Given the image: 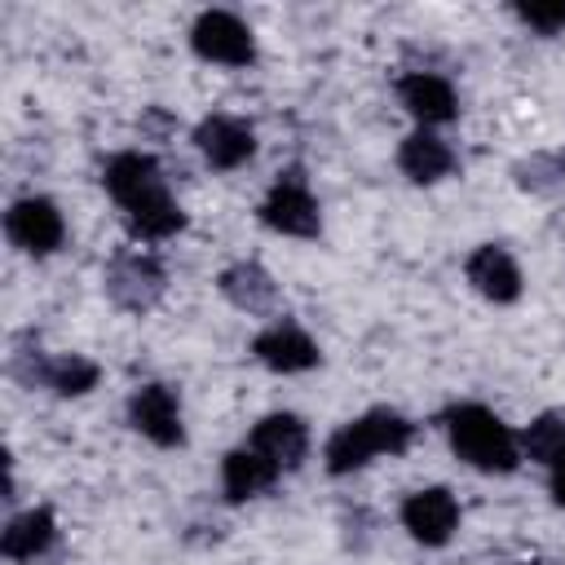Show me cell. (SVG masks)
<instances>
[{
	"label": "cell",
	"instance_id": "cell-1",
	"mask_svg": "<svg viewBox=\"0 0 565 565\" xmlns=\"http://www.w3.org/2000/svg\"><path fill=\"white\" fill-rule=\"evenodd\" d=\"M102 185L119 203V212L137 238L159 243V238H172L177 230H185V212L168 194V181H163V168L154 154H146V150L110 154L102 168Z\"/></svg>",
	"mask_w": 565,
	"mask_h": 565
},
{
	"label": "cell",
	"instance_id": "cell-2",
	"mask_svg": "<svg viewBox=\"0 0 565 565\" xmlns=\"http://www.w3.org/2000/svg\"><path fill=\"white\" fill-rule=\"evenodd\" d=\"M441 428L450 437V450L477 468V472H516L521 463V437L481 402H459L441 415Z\"/></svg>",
	"mask_w": 565,
	"mask_h": 565
},
{
	"label": "cell",
	"instance_id": "cell-3",
	"mask_svg": "<svg viewBox=\"0 0 565 565\" xmlns=\"http://www.w3.org/2000/svg\"><path fill=\"white\" fill-rule=\"evenodd\" d=\"M411 437H415V424H411L406 415H397V411H388V406H375V411H366V415L340 424V428L331 433L322 459H327V472H331V477H349V472L366 468V463L380 459V455H402V450L411 446Z\"/></svg>",
	"mask_w": 565,
	"mask_h": 565
},
{
	"label": "cell",
	"instance_id": "cell-4",
	"mask_svg": "<svg viewBox=\"0 0 565 565\" xmlns=\"http://www.w3.org/2000/svg\"><path fill=\"white\" fill-rule=\"evenodd\" d=\"M256 216H260V225H269L274 234H287V238H318L322 234V212H318V199H313L300 168L278 172V181L260 199Z\"/></svg>",
	"mask_w": 565,
	"mask_h": 565
},
{
	"label": "cell",
	"instance_id": "cell-5",
	"mask_svg": "<svg viewBox=\"0 0 565 565\" xmlns=\"http://www.w3.org/2000/svg\"><path fill=\"white\" fill-rule=\"evenodd\" d=\"M102 287H106L115 309L150 313L168 291V274H163L159 256H150V252H119V256H110Z\"/></svg>",
	"mask_w": 565,
	"mask_h": 565
},
{
	"label": "cell",
	"instance_id": "cell-6",
	"mask_svg": "<svg viewBox=\"0 0 565 565\" xmlns=\"http://www.w3.org/2000/svg\"><path fill=\"white\" fill-rule=\"evenodd\" d=\"M9 371L26 384V388H49L57 397H84L93 384H97V362L79 358V353H40V349H26V353H13L9 358Z\"/></svg>",
	"mask_w": 565,
	"mask_h": 565
},
{
	"label": "cell",
	"instance_id": "cell-7",
	"mask_svg": "<svg viewBox=\"0 0 565 565\" xmlns=\"http://www.w3.org/2000/svg\"><path fill=\"white\" fill-rule=\"evenodd\" d=\"M190 49L203 57V62H216V66H252L256 62V40H252V26L230 13V9H207L194 18L190 26Z\"/></svg>",
	"mask_w": 565,
	"mask_h": 565
},
{
	"label": "cell",
	"instance_id": "cell-8",
	"mask_svg": "<svg viewBox=\"0 0 565 565\" xmlns=\"http://www.w3.org/2000/svg\"><path fill=\"white\" fill-rule=\"evenodd\" d=\"M4 234L13 247H22L26 256H53L66 238V221L57 212L53 199L44 194H26V199H13L9 212H4Z\"/></svg>",
	"mask_w": 565,
	"mask_h": 565
},
{
	"label": "cell",
	"instance_id": "cell-9",
	"mask_svg": "<svg viewBox=\"0 0 565 565\" xmlns=\"http://www.w3.org/2000/svg\"><path fill=\"white\" fill-rule=\"evenodd\" d=\"M128 424L146 437V441H154V446H163V450H172V446H185V424H181V397H177V388L172 384H141L132 397H128Z\"/></svg>",
	"mask_w": 565,
	"mask_h": 565
},
{
	"label": "cell",
	"instance_id": "cell-10",
	"mask_svg": "<svg viewBox=\"0 0 565 565\" xmlns=\"http://www.w3.org/2000/svg\"><path fill=\"white\" fill-rule=\"evenodd\" d=\"M252 353H256V362H260V366H269V371H278V375L313 371V366L322 362V353H318L313 335H309L300 322H291V318L269 322V327L252 340Z\"/></svg>",
	"mask_w": 565,
	"mask_h": 565
},
{
	"label": "cell",
	"instance_id": "cell-11",
	"mask_svg": "<svg viewBox=\"0 0 565 565\" xmlns=\"http://www.w3.org/2000/svg\"><path fill=\"white\" fill-rule=\"evenodd\" d=\"M402 525L411 530L415 543L424 547H441L450 543V534L459 530V503L446 486H428V490H415L406 494L402 503Z\"/></svg>",
	"mask_w": 565,
	"mask_h": 565
},
{
	"label": "cell",
	"instance_id": "cell-12",
	"mask_svg": "<svg viewBox=\"0 0 565 565\" xmlns=\"http://www.w3.org/2000/svg\"><path fill=\"white\" fill-rule=\"evenodd\" d=\"M194 146H199V154H203L212 168L234 172V168H243V163L256 154V132H252V124L238 119V115H207V119H199V128H194Z\"/></svg>",
	"mask_w": 565,
	"mask_h": 565
},
{
	"label": "cell",
	"instance_id": "cell-13",
	"mask_svg": "<svg viewBox=\"0 0 565 565\" xmlns=\"http://www.w3.org/2000/svg\"><path fill=\"white\" fill-rule=\"evenodd\" d=\"M247 446L260 450L278 472H291V468H300L305 455H309V428H305L300 415H291V411H274V415L256 419Z\"/></svg>",
	"mask_w": 565,
	"mask_h": 565
},
{
	"label": "cell",
	"instance_id": "cell-14",
	"mask_svg": "<svg viewBox=\"0 0 565 565\" xmlns=\"http://www.w3.org/2000/svg\"><path fill=\"white\" fill-rule=\"evenodd\" d=\"M397 102L419 119V128H433V124H450L459 115V97H455V84L446 75H433V71H411L397 79Z\"/></svg>",
	"mask_w": 565,
	"mask_h": 565
},
{
	"label": "cell",
	"instance_id": "cell-15",
	"mask_svg": "<svg viewBox=\"0 0 565 565\" xmlns=\"http://www.w3.org/2000/svg\"><path fill=\"white\" fill-rule=\"evenodd\" d=\"M463 274H468V282H472V291L486 296L490 305H512V300L521 296V269H516L512 252L499 247V243H481V247L463 260Z\"/></svg>",
	"mask_w": 565,
	"mask_h": 565
},
{
	"label": "cell",
	"instance_id": "cell-16",
	"mask_svg": "<svg viewBox=\"0 0 565 565\" xmlns=\"http://www.w3.org/2000/svg\"><path fill=\"white\" fill-rule=\"evenodd\" d=\"M53 547H57V521H53L49 508L18 512V516L4 525V534H0V552H4L9 561H18V565L44 561Z\"/></svg>",
	"mask_w": 565,
	"mask_h": 565
},
{
	"label": "cell",
	"instance_id": "cell-17",
	"mask_svg": "<svg viewBox=\"0 0 565 565\" xmlns=\"http://www.w3.org/2000/svg\"><path fill=\"white\" fill-rule=\"evenodd\" d=\"M397 168L415 181V185H433L441 177L455 172V150L433 132V128H415L411 137H402L397 146Z\"/></svg>",
	"mask_w": 565,
	"mask_h": 565
},
{
	"label": "cell",
	"instance_id": "cell-18",
	"mask_svg": "<svg viewBox=\"0 0 565 565\" xmlns=\"http://www.w3.org/2000/svg\"><path fill=\"white\" fill-rule=\"evenodd\" d=\"M278 481V468L252 450V446H238L221 459V490H225V503H247L256 494H265L269 486Z\"/></svg>",
	"mask_w": 565,
	"mask_h": 565
},
{
	"label": "cell",
	"instance_id": "cell-19",
	"mask_svg": "<svg viewBox=\"0 0 565 565\" xmlns=\"http://www.w3.org/2000/svg\"><path fill=\"white\" fill-rule=\"evenodd\" d=\"M216 287H221V296H225L234 309H243V313H274V309H278V287H274V278H269L256 260H238V265L221 269Z\"/></svg>",
	"mask_w": 565,
	"mask_h": 565
},
{
	"label": "cell",
	"instance_id": "cell-20",
	"mask_svg": "<svg viewBox=\"0 0 565 565\" xmlns=\"http://www.w3.org/2000/svg\"><path fill=\"white\" fill-rule=\"evenodd\" d=\"M521 455L539 459V463H561L565 459V415L561 411H543L525 433H521Z\"/></svg>",
	"mask_w": 565,
	"mask_h": 565
},
{
	"label": "cell",
	"instance_id": "cell-21",
	"mask_svg": "<svg viewBox=\"0 0 565 565\" xmlns=\"http://www.w3.org/2000/svg\"><path fill=\"white\" fill-rule=\"evenodd\" d=\"M516 185L530 190V194H556L565 190V150H543V154H530L512 168Z\"/></svg>",
	"mask_w": 565,
	"mask_h": 565
},
{
	"label": "cell",
	"instance_id": "cell-22",
	"mask_svg": "<svg viewBox=\"0 0 565 565\" xmlns=\"http://www.w3.org/2000/svg\"><path fill=\"white\" fill-rule=\"evenodd\" d=\"M512 13L539 35H561L565 31V4H516Z\"/></svg>",
	"mask_w": 565,
	"mask_h": 565
},
{
	"label": "cell",
	"instance_id": "cell-23",
	"mask_svg": "<svg viewBox=\"0 0 565 565\" xmlns=\"http://www.w3.org/2000/svg\"><path fill=\"white\" fill-rule=\"evenodd\" d=\"M552 499L565 508V459H561V463H552Z\"/></svg>",
	"mask_w": 565,
	"mask_h": 565
}]
</instances>
